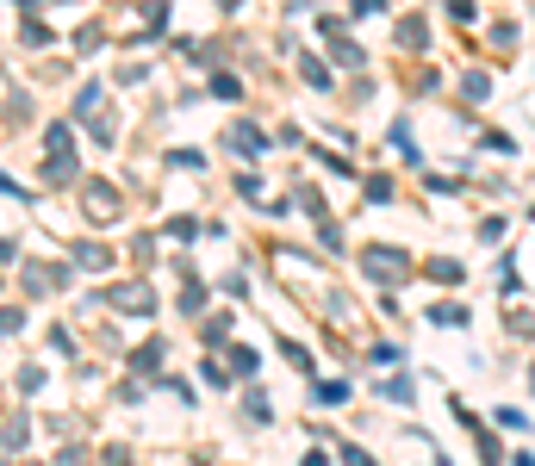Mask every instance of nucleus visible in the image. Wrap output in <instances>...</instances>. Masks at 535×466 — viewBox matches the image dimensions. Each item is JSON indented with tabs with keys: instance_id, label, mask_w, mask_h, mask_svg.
<instances>
[{
	"instance_id": "nucleus-1",
	"label": "nucleus",
	"mask_w": 535,
	"mask_h": 466,
	"mask_svg": "<svg viewBox=\"0 0 535 466\" xmlns=\"http://www.w3.org/2000/svg\"><path fill=\"white\" fill-rule=\"evenodd\" d=\"M81 212H88V225H113V218H119V193H113L106 181H88V187H81Z\"/></svg>"
},
{
	"instance_id": "nucleus-2",
	"label": "nucleus",
	"mask_w": 535,
	"mask_h": 466,
	"mask_svg": "<svg viewBox=\"0 0 535 466\" xmlns=\"http://www.w3.org/2000/svg\"><path fill=\"white\" fill-rule=\"evenodd\" d=\"M113 311H125V318H149V311H156V292H149L143 280H125V286H113Z\"/></svg>"
},
{
	"instance_id": "nucleus-3",
	"label": "nucleus",
	"mask_w": 535,
	"mask_h": 466,
	"mask_svg": "<svg viewBox=\"0 0 535 466\" xmlns=\"http://www.w3.org/2000/svg\"><path fill=\"white\" fill-rule=\"evenodd\" d=\"M361 261H368V274H374L380 286H399L404 274H411V267H404V255H399V249H368Z\"/></svg>"
},
{
	"instance_id": "nucleus-4",
	"label": "nucleus",
	"mask_w": 535,
	"mask_h": 466,
	"mask_svg": "<svg viewBox=\"0 0 535 466\" xmlns=\"http://www.w3.org/2000/svg\"><path fill=\"white\" fill-rule=\"evenodd\" d=\"M19 274H25V292H50L69 280V267H38V261H19Z\"/></svg>"
},
{
	"instance_id": "nucleus-5",
	"label": "nucleus",
	"mask_w": 535,
	"mask_h": 466,
	"mask_svg": "<svg viewBox=\"0 0 535 466\" xmlns=\"http://www.w3.org/2000/svg\"><path fill=\"white\" fill-rule=\"evenodd\" d=\"M75 267H88V274H100V267H113V255H106L100 242H75Z\"/></svg>"
},
{
	"instance_id": "nucleus-6",
	"label": "nucleus",
	"mask_w": 535,
	"mask_h": 466,
	"mask_svg": "<svg viewBox=\"0 0 535 466\" xmlns=\"http://www.w3.org/2000/svg\"><path fill=\"white\" fill-rule=\"evenodd\" d=\"M225 143H231V149H243V156H256V149H262L268 137H262V131H256V124H237V131H231Z\"/></svg>"
},
{
	"instance_id": "nucleus-7",
	"label": "nucleus",
	"mask_w": 535,
	"mask_h": 466,
	"mask_svg": "<svg viewBox=\"0 0 535 466\" xmlns=\"http://www.w3.org/2000/svg\"><path fill=\"white\" fill-rule=\"evenodd\" d=\"M69 174H75V156H56V149H50V162H44V181H50V187H63Z\"/></svg>"
},
{
	"instance_id": "nucleus-8",
	"label": "nucleus",
	"mask_w": 535,
	"mask_h": 466,
	"mask_svg": "<svg viewBox=\"0 0 535 466\" xmlns=\"http://www.w3.org/2000/svg\"><path fill=\"white\" fill-rule=\"evenodd\" d=\"M423 274H429V280H442V286H454V280H461V261L436 255V261H423Z\"/></svg>"
},
{
	"instance_id": "nucleus-9",
	"label": "nucleus",
	"mask_w": 535,
	"mask_h": 466,
	"mask_svg": "<svg viewBox=\"0 0 535 466\" xmlns=\"http://www.w3.org/2000/svg\"><path fill=\"white\" fill-rule=\"evenodd\" d=\"M231 373L256 379V373H262V354H256V349H231Z\"/></svg>"
},
{
	"instance_id": "nucleus-10",
	"label": "nucleus",
	"mask_w": 535,
	"mask_h": 466,
	"mask_svg": "<svg viewBox=\"0 0 535 466\" xmlns=\"http://www.w3.org/2000/svg\"><path fill=\"white\" fill-rule=\"evenodd\" d=\"M25 436H31V423H25V417H13V423L0 429V448H25Z\"/></svg>"
},
{
	"instance_id": "nucleus-11",
	"label": "nucleus",
	"mask_w": 535,
	"mask_h": 466,
	"mask_svg": "<svg viewBox=\"0 0 535 466\" xmlns=\"http://www.w3.org/2000/svg\"><path fill=\"white\" fill-rule=\"evenodd\" d=\"M399 44H411V50H423V44H429V31H423V19H404V25H399Z\"/></svg>"
},
{
	"instance_id": "nucleus-12",
	"label": "nucleus",
	"mask_w": 535,
	"mask_h": 466,
	"mask_svg": "<svg viewBox=\"0 0 535 466\" xmlns=\"http://www.w3.org/2000/svg\"><path fill=\"white\" fill-rule=\"evenodd\" d=\"M156 360H162V343H143V349L132 354V367H137V373H156Z\"/></svg>"
},
{
	"instance_id": "nucleus-13",
	"label": "nucleus",
	"mask_w": 535,
	"mask_h": 466,
	"mask_svg": "<svg viewBox=\"0 0 535 466\" xmlns=\"http://www.w3.org/2000/svg\"><path fill=\"white\" fill-rule=\"evenodd\" d=\"M330 38H336V63H349V69H361V63H368V56H361V50H355L343 31H330Z\"/></svg>"
},
{
	"instance_id": "nucleus-14",
	"label": "nucleus",
	"mask_w": 535,
	"mask_h": 466,
	"mask_svg": "<svg viewBox=\"0 0 535 466\" xmlns=\"http://www.w3.org/2000/svg\"><path fill=\"white\" fill-rule=\"evenodd\" d=\"M461 94H467V100H486V94H492V81L473 69V75H461Z\"/></svg>"
},
{
	"instance_id": "nucleus-15",
	"label": "nucleus",
	"mask_w": 535,
	"mask_h": 466,
	"mask_svg": "<svg viewBox=\"0 0 535 466\" xmlns=\"http://www.w3.org/2000/svg\"><path fill=\"white\" fill-rule=\"evenodd\" d=\"M50 149H56V156H75V137H69V124H50Z\"/></svg>"
},
{
	"instance_id": "nucleus-16",
	"label": "nucleus",
	"mask_w": 535,
	"mask_h": 466,
	"mask_svg": "<svg viewBox=\"0 0 535 466\" xmlns=\"http://www.w3.org/2000/svg\"><path fill=\"white\" fill-rule=\"evenodd\" d=\"M94 106H100V88H81L75 94V118H94Z\"/></svg>"
},
{
	"instance_id": "nucleus-17",
	"label": "nucleus",
	"mask_w": 535,
	"mask_h": 466,
	"mask_svg": "<svg viewBox=\"0 0 535 466\" xmlns=\"http://www.w3.org/2000/svg\"><path fill=\"white\" fill-rule=\"evenodd\" d=\"M243 411H250L256 423H268V417H274V404H268V392H250V404H243Z\"/></svg>"
},
{
	"instance_id": "nucleus-18",
	"label": "nucleus",
	"mask_w": 535,
	"mask_h": 466,
	"mask_svg": "<svg viewBox=\"0 0 535 466\" xmlns=\"http://www.w3.org/2000/svg\"><path fill=\"white\" fill-rule=\"evenodd\" d=\"M212 94H225V100H237V94H243V81H237V75H212Z\"/></svg>"
},
{
	"instance_id": "nucleus-19",
	"label": "nucleus",
	"mask_w": 535,
	"mask_h": 466,
	"mask_svg": "<svg viewBox=\"0 0 535 466\" xmlns=\"http://www.w3.org/2000/svg\"><path fill=\"white\" fill-rule=\"evenodd\" d=\"M318 398H324V404H343V398H349V386H343V379H324V386H318Z\"/></svg>"
},
{
	"instance_id": "nucleus-20",
	"label": "nucleus",
	"mask_w": 535,
	"mask_h": 466,
	"mask_svg": "<svg viewBox=\"0 0 535 466\" xmlns=\"http://www.w3.org/2000/svg\"><path fill=\"white\" fill-rule=\"evenodd\" d=\"M19 38H25V44H50V31H44L38 19H25V25H19Z\"/></svg>"
},
{
	"instance_id": "nucleus-21",
	"label": "nucleus",
	"mask_w": 535,
	"mask_h": 466,
	"mask_svg": "<svg viewBox=\"0 0 535 466\" xmlns=\"http://www.w3.org/2000/svg\"><path fill=\"white\" fill-rule=\"evenodd\" d=\"M305 81L311 88H330V69H318V56H305Z\"/></svg>"
},
{
	"instance_id": "nucleus-22",
	"label": "nucleus",
	"mask_w": 535,
	"mask_h": 466,
	"mask_svg": "<svg viewBox=\"0 0 535 466\" xmlns=\"http://www.w3.org/2000/svg\"><path fill=\"white\" fill-rule=\"evenodd\" d=\"M429 318H436V324H467V311H461V305H436Z\"/></svg>"
},
{
	"instance_id": "nucleus-23",
	"label": "nucleus",
	"mask_w": 535,
	"mask_h": 466,
	"mask_svg": "<svg viewBox=\"0 0 535 466\" xmlns=\"http://www.w3.org/2000/svg\"><path fill=\"white\" fill-rule=\"evenodd\" d=\"M218 336H231V311H218V318L206 324V343H218Z\"/></svg>"
},
{
	"instance_id": "nucleus-24",
	"label": "nucleus",
	"mask_w": 535,
	"mask_h": 466,
	"mask_svg": "<svg viewBox=\"0 0 535 466\" xmlns=\"http://www.w3.org/2000/svg\"><path fill=\"white\" fill-rule=\"evenodd\" d=\"M25 330V311H0V336H19Z\"/></svg>"
},
{
	"instance_id": "nucleus-25",
	"label": "nucleus",
	"mask_w": 535,
	"mask_h": 466,
	"mask_svg": "<svg viewBox=\"0 0 535 466\" xmlns=\"http://www.w3.org/2000/svg\"><path fill=\"white\" fill-rule=\"evenodd\" d=\"M368 360H380V367H393V360H399V349H393V343H374V349H368Z\"/></svg>"
},
{
	"instance_id": "nucleus-26",
	"label": "nucleus",
	"mask_w": 535,
	"mask_h": 466,
	"mask_svg": "<svg viewBox=\"0 0 535 466\" xmlns=\"http://www.w3.org/2000/svg\"><path fill=\"white\" fill-rule=\"evenodd\" d=\"M448 13H454L461 25H473V0H448Z\"/></svg>"
},
{
	"instance_id": "nucleus-27",
	"label": "nucleus",
	"mask_w": 535,
	"mask_h": 466,
	"mask_svg": "<svg viewBox=\"0 0 535 466\" xmlns=\"http://www.w3.org/2000/svg\"><path fill=\"white\" fill-rule=\"evenodd\" d=\"M380 6H386V0H355V19H374Z\"/></svg>"
},
{
	"instance_id": "nucleus-28",
	"label": "nucleus",
	"mask_w": 535,
	"mask_h": 466,
	"mask_svg": "<svg viewBox=\"0 0 535 466\" xmlns=\"http://www.w3.org/2000/svg\"><path fill=\"white\" fill-rule=\"evenodd\" d=\"M13 255H19V242H6V236H0V267H6Z\"/></svg>"
},
{
	"instance_id": "nucleus-29",
	"label": "nucleus",
	"mask_w": 535,
	"mask_h": 466,
	"mask_svg": "<svg viewBox=\"0 0 535 466\" xmlns=\"http://www.w3.org/2000/svg\"><path fill=\"white\" fill-rule=\"evenodd\" d=\"M530 379H535V373H530Z\"/></svg>"
}]
</instances>
